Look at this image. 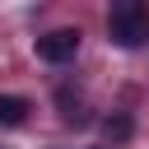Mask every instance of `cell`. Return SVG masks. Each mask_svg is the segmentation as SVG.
I'll list each match as a JSON object with an SVG mask.
<instances>
[{
  "label": "cell",
  "instance_id": "1",
  "mask_svg": "<svg viewBox=\"0 0 149 149\" xmlns=\"http://www.w3.org/2000/svg\"><path fill=\"white\" fill-rule=\"evenodd\" d=\"M107 37H112L116 47L135 51V47L149 37V5H140V0H116V5L107 9Z\"/></svg>",
  "mask_w": 149,
  "mask_h": 149
},
{
  "label": "cell",
  "instance_id": "2",
  "mask_svg": "<svg viewBox=\"0 0 149 149\" xmlns=\"http://www.w3.org/2000/svg\"><path fill=\"white\" fill-rule=\"evenodd\" d=\"M74 51H79V28H51L37 37V61H47V65L70 61Z\"/></svg>",
  "mask_w": 149,
  "mask_h": 149
},
{
  "label": "cell",
  "instance_id": "3",
  "mask_svg": "<svg viewBox=\"0 0 149 149\" xmlns=\"http://www.w3.org/2000/svg\"><path fill=\"white\" fill-rule=\"evenodd\" d=\"M23 121H28V98L5 93L0 98V126H23Z\"/></svg>",
  "mask_w": 149,
  "mask_h": 149
},
{
  "label": "cell",
  "instance_id": "4",
  "mask_svg": "<svg viewBox=\"0 0 149 149\" xmlns=\"http://www.w3.org/2000/svg\"><path fill=\"white\" fill-rule=\"evenodd\" d=\"M102 135H107V140H126V135H130V121H126V116H107V121H102Z\"/></svg>",
  "mask_w": 149,
  "mask_h": 149
}]
</instances>
